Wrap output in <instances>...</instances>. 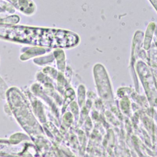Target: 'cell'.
Masks as SVG:
<instances>
[{
	"label": "cell",
	"mask_w": 157,
	"mask_h": 157,
	"mask_svg": "<svg viewBox=\"0 0 157 157\" xmlns=\"http://www.w3.org/2000/svg\"><path fill=\"white\" fill-rule=\"evenodd\" d=\"M9 36L15 40L49 47H70L78 40L77 36L70 32L55 29L17 28Z\"/></svg>",
	"instance_id": "1"
}]
</instances>
